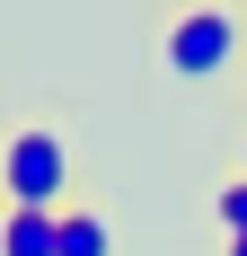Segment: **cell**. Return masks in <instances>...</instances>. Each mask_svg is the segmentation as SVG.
<instances>
[{"label": "cell", "mask_w": 247, "mask_h": 256, "mask_svg": "<svg viewBox=\"0 0 247 256\" xmlns=\"http://www.w3.org/2000/svg\"><path fill=\"white\" fill-rule=\"evenodd\" d=\"M0 204L9 212H62L71 204V150H62L53 124L0 132Z\"/></svg>", "instance_id": "6da1fadb"}, {"label": "cell", "mask_w": 247, "mask_h": 256, "mask_svg": "<svg viewBox=\"0 0 247 256\" xmlns=\"http://www.w3.org/2000/svg\"><path fill=\"white\" fill-rule=\"evenodd\" d=\"M238 44H247L238 9H176V18L159 26V62H168L176 80H212V71H230V62H238Z\"/></svg>", "instance_id": "7a4b0ae2"}, {"label": "cell", "mask_w": 247, "mask_h": 256, "mask_svg": "<svg viewBox=\"0 0 247 256\" xmlns=\"http://www.w3.org/2000/svg\"><path fill=\"white\" fill-rule=\"evenodd\" d=\"M53 256H115L106 212L98 204H62V212H53Z\"/></svg>", "instance_id": "3957f363"}, {"label": "cell", "mask_w": 247, "mask_h": 256, "mask_svg": "<svg viewBox=\"0 0 247 256\" xmlns=\"http://www.w3.org/2000/svg\"><path fill=\"white\" fill-rule=\"evenodd\" d=\"M0 256H53V212H9L0 204Z\"/></svg>", "instance_id": "277c9868"}, {"label": "cell", "mask_w": 247, "mask_h": 256, "mask_svg": "<svg viewBox=\"0 0 247 256\" xmlns=\"http://www.w3.org/2000/svg\"><path fill=\"white\" fill-rule=\"evenodd\" d=\"M221 230H230V238H247V177H230V186H221Z\"/></svg>", "instance_id": "5b68a950"}, {"label": "cell", "mask_w": 247, "mask_h": 256, "mask_svg": "<svg viewBox=\"0 0 247 256\" xmlns=\"http://www.w3.org/2000/svg\"><path fill=\"white\" fill-rule=\"evenodd\" d=\"M230 256H247V238H230Z\"/></svg>", "instance_id": "8992f818"}, {"label": "cell", "mask_w": 247, "mask_h": 256, "mask_svg": "<svg viewBox=\"0 0 247 256\" xmlns=\"http://www.w3.org/2000/svg\"><path fill=\"white\" fill-rule=\"evenodd\" d=\"M238 177H247V142H238Z\"/></svg>", "instance_id": "52a82bcc"}]
</instances>
